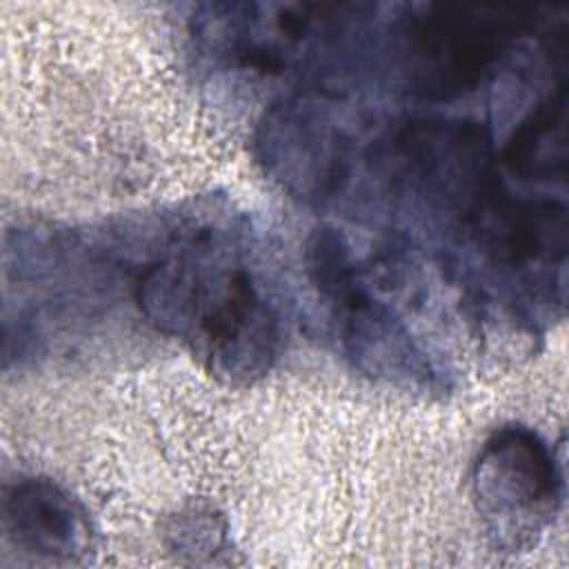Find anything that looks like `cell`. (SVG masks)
<instances>
[{
  "instance_id": "cell-1",
  "label": "cell",
  "mask_w": 569,
  "mask_h": 569,
  "mask_svg": "<svg viewBox=\"0 0 569 569\" xmlns=\"http://www.w3.org/2000/svg\"><path fill=\"white\" fill-rule=\"evenodd\" d=\"M136 300L162 333L182 340L229 385L262 378L280 347V322L260 282L211 227L140 269Z\"/></svg>"
},
{
  "instance_id": "cell-2",
  "label": "cell",
  "mask_w": 569,
  "mask_h": 569,
  "mask_svg": "<svg viewBox=\"0 0 569 569\" xmlns=\"http://www.w3.org/2000/svg\"><path fill=\"white\" fill-rule=\"evenodd\" d=\"M538 20L531 4H413L396 22L398 69L418 98H458L482 84Z\"/></svg>"
},
{
  "instance_id": "cell-3",
  "label": "cell",
  "mask_w": 569,
  "mask_h": 569,
  "mask_svg": "<svg viewBox=\"0 0 569 569\" xmlns=\"http://www.w3.org/2000/svg\"><path fill=\"white\" fill-rule=\"evenodd\" d=\"M373 167L400 196L460 229L500 184L489 131L462 118H409L373 144Z\"/></svg>"
},
{
  "instance_id": "cell-4",
  "label": "cell",
  "mask_w": 569,
  "mask_h": 569,
  "mask_svg": "<svg viewBox=\"0 0 569 569\" xmlns=\"http://www.w3.org/2000/svg\"><path fill=\"white\" fill-rule=\"evenodd\" d=\"M307 271L329 305L349 362L376 380L405 389H436L438 376L407 325L360 278L351 249L333 227L311 231L305 249Z\"/></svg>"
},
{
  "instance_id": "cell-5",
  "label": "cell",
  "mask_w": 569,
  "mask_h": 569,
  "mask_svg": "<svg viewBox=\"0 0 569 569\" xmlns=\"http://www.w3.org/2000/svg\"><path fill=\"white\" fill-rule=\"evenodd\" d=\"M478 513L498 547L520 551L553 522L562 502V473L549 445L529 427H498L471 467Z\"/></svg>"
},
{
  "instance_id": "cell-6",
  "label": "cell",
  "mask_w": 569,
  "mask_h": 569,
  "mask_svg": "<svg viewBox=\"0 0 569 569\" xmlns=\"http://www.w3.org/2000/svg\"><path fill=\"white\" fill-rule=\"evenodd\" d=\"M264 171L305 202H327L347 184L356 158L353 136L336 102L296 93L273 102L256 131Z\"/></svg>"
},
{
  "instance_id": "cell-7",
  "label": "cell",
  "mask_w": 569,
  "mask_h": 569,
  "mask_svg": "<svg viewBox=\"0 0 569 569\" xmlns=\"http://www.w3.org/2000/svg\"><path fill=\"white\" fill-rule=\"evenodd\" d=\"M4 540L42 562L76 565L93 551V529L82 502L42 476H18L2 489Z\"/></svg>"
},
{
  "instance_id": "cell-8",
  "label": "cell",
  "mask_w": 569,
  "mask_h": 569,
  "mask_svg": "<svg viewBox=\"0 0 569 569\" xmlns=\"http://www.w3.org/2000/svg\"><path fill=\"white\" fill-rule=\"evenodd\" d=\"M462 229L493 264L513 273L565 262L567 209L560 200L518 198L498 184Z\"/></svg>"
},
{
  "instance_id": "cell-9",
  "label": "cell",
  "mask_w": 569,
  "mask_h": 569,
  "mask_svg": "<svg viewBox=\"0 0 569 569\" xmlns=\"http://www.w3.org/2000/svg\"><path fill=\"white\" fill-rule=\"evenodd\" d=\"M502 162L522 180H562L567 169V82L560 80L513 129Z\"/></svg>"
},
{
  "instance_id": "cell-10",
  "label": "cell",
  "mask_w": 569,
  "mask_h": 569,
  "mask_svg": "<svg viewBox=\"0 0 569 569\" xmlns=\"http://www.w3.org/2000/svg\"><path fill=\"white\" fill-rule=\"evenodd\" d=\"M224 525L211 511L202 507H191L171 518L167 529L169 549L178 556H189L191 562L211 560L213 553L224 549Z\"/></svg>"
}]
</instances>
